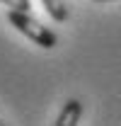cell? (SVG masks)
<instances>
[{"label":"cell","instance_id":"cell-2","mask_svg":"<svg viewBox=\"0 0 121 126\" xmlns=\"http://www.w3.org/2000/svg\"><path fill=\"white\" fill-rule=\"evenodd\" d=\"M80 114H82V102L80 99H68L53 124L56 126H75L80 121Z\"/></svg>","mask_w":121,"mask_h":126},{"label":"cell","instance_id":"cell-3","mask_svg":"<svg viewBox=\"0 0 121 126\" xmlns=\"http://www.w3.org/2000/svg\"><path fill=\"white\" fill-rule=\"evenodd\" d=\"M41 5L46 7V12L53 17L56 22H65L68 19V5L63 0H41Z\"/></svg>","mask_w":121,"mask_h":126},{"label":"cell","instance_id":"cell-4","mask_svg":"<svg viewBox=\"0 0 121 126\" xmlns=\"http://www.w3.org/2000/svg\"><path fill=\"white\" fill-rule=\"evenodd\" d=\"M10 10H29V0H0Z\"/></svg>","mask_w":121,"mask_h":126},{"label":"cell","instance_id":"cell-5","mask_svg":"<svg viewBox=\"0 0 121 126\" xmlns=\"http://www.w3.org/2000/svg\"><path fill=\"white\" fill-rule=\"evenodd\" d=\"M94 2H109V0H94Z\"/></svg>","mask_w":121,"mask_h":126},{"label":"cell","instance_id":"cell-6","mask_svg":"<svg viewBox=\"0 0 121 126\" xmlns=\"http://www.w3.org/2000/svg\"><path fill=\"white\" fill-rule=\"evenodd\" d=\"M0 124H2V121H0Z\"/></svg>","mask_w":121,"mask_h":126},{"label":"cell","instance_id":"cell-1","mask_svg":"<svg viewBox=\"0 0 121 126\" xmlns=\"http://www.w3.org/2000/svg\"><path fill=\"white\" fill-rule=\"evenodd\" d=\"M7 22L17 32H22L27 39H31L34 44H39L41 48H53L58 44V36L48 29L46 24H41L36 17H31L29 10H10L7 12Z\"/></svg>","mask_w":121,"mask_h":126}]
</instances>
